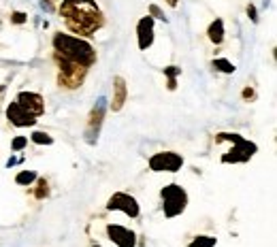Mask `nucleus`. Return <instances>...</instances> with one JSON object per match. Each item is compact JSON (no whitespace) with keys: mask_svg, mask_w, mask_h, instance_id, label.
Listing matches in <instances>:
<instances>
[{"mask_svg":"<svg viewBox=\"0 0 277 247\" xmlns=\"http://www.w3.org/2000/svg\"><path fill=\"white\" fill-rule=\"evenodd\" d=\"M60 15L73 35L92 36L105 26L103 11L98 9L96 0H62Z\"/></svg>","mask_w":277,"mask_h":247,"instance_id":"nucleus-1","label":"nucleus"},{"mask_svg":"<svg viewBox=\"0 0 277 247\" xmlns=\"http://www.w3.org/2000/svg\"><path fill=\"white\" fill-rule=\"evenodd\" d=\"M51 45H53V53H58L60 58L69 60V62L85 66V69L96 64V47L90 41H85L83 36L56 32L51 38Z\"/></svg>","mask_w":277,"mask_h":247,"instance_id":"nucleus-2","label":"nucleus"},{"mask_svg":"<svg viewBox=\"0 0 277 247\" xmlns=\"http://www.w3.org/2000/svg\"><path fill=\"white\" fill-rule=\"evenodd\" d=\"M222 141H228L233 145L231 151H226L222 156V162L224 164H243V162H249L254 158V153L258 151V145L254 141H247L243 139L237 132H220L215 137V143H222Z\"/></svg>","mask_w":277,"mask_h":247,"instance_id":"nucleus-3","label":"nucleus"},{"mask_svg":"<svg viewBox=\"0 0 277 247\" xmlns=\"http://www.w3.org/2000/svg\"><path fill=\"white\" fill-rule=\"evenodd\" d=\"M53 60H56V64H58V85L60 88H64V90L81 88V83L85 81V75H87L85 66L69 62V60L60 58L58 53H53Z\"/></svg>","mask_w":277,"mask_h":247,"instance_id":"nucleus-4","label":"nucleus"},{"mask_svg":"<svg viewBox=\"0 0 277 247\" xmlns=\"http://www.w3.org/2000/svg\"><path fill=\"white\" fill-rule=\"evenodd\" d=\"M160 198H162V211H164V217H168V219L181 215L188 207V192L181 188L179 183L164 185L162 192H160Z\"/></svg>","mask_w":277,"mask_h":247,"instance_id":"nucleus-5","label":"nucleus"},{"mask_svg":"<svg viewBox=\"0 0 277 247\" xmlns=\"http://www.w3.org/2000/svg\"><path fill=\"white\" fill-rule=\"evenodd\" d=\"M105 113H107V98L100 96L96 100V105L92 106L90 115H87V126H85V141L94 145L98 141V135H100V128H103V122H105Z\"/></svg>","mask_w":277,"mask_h":247,"instance_id":"nucleus-6","label":"nucleus"},{"mask_svg":"<svg viewBox=\"0 0 277 247\" xmlns=\"http://www.w3.org/2000/svg\"><path fill=\"white\" fill-rule=\"evenodd\" d=\"M150 171L154 173H177L184 166V156L175 151H160L150 158Z\"/></svg>","mask_w":277,"mask_h":247,"instance_id":"nucleus-7","label":"nucleus"},{"mask_svg":"<svg viewBox=\"0 0 277 247\" xmlns=\"http://www.w3.org/2000/svg\"><path fill=\"white\" fill-rule=\"evenodd\" d=\"M107 211H121L128 217H139L141 207L134 196L126 194V192H116V194L107 200Z\"/></svg>","mask_w":277,"mask_h":247,"instance_id":"nucleus-8","label":"nucleus"},{"mask_svg":"<svg viewBox=\"0 0 277 247\" xmlns=\"http://www.w3.org/2000/svg\"><path fill=\"white\" fill-rule=\"evenodd\" d=\"M6 119H9V124L15 126V128H32V126L37 124V117L30 115L26 109H22L15 100L6 105Z\"/></svg>","mask_w":277,"mask_h":247,"instance_id":"nucleus-9","label":"nucleus"},{"mask_svg":"<svg viewBox=\"0 0 277 247\" xmlns=\"http://www.w3.org/2000/svg\"><path fill=\"white\" fill-rule=\"evenodd\" d=\"M15 103L35 117H40L45 113V100L40 94H37V92H19Z\"/></svg>","mask_w":277,"mask_h":247,"instance_id":"nucleus-10","label":"nucleus"},{"mask_svg":"<svg viewBox=\"0 0 277 247\" xmlns=\"http://www.w3.org/2000/svg\"><path fill=\"white\" fill-rule=\"evenodd\" d=\"M107 235H109L111 243H116L118 247H137V235L130 228H124L119 224H109Z\"/></svg>","mask_w":277,"mask_h":247,"instance_id":"nucleus-11","label":"nucleus"},{"mask_svg":"<svg viewBox=\"0 0 277 247\" xmlns=\"http://www.w3.org/2000/svg\"><path fill=\"white\" fill-rule=\"evenodd\" d=\"M154 35H156V32H154V17L152 15L141 17L137 24V45L141 51L150 49L154 45Z\"/></svg>","mask_w":277,"mask_h":247,"instance_id":"nucleus-12","label":"nucleus"},{"mask_svg":"<svg viewBox=\"0 0 277 247\" xmlns=\"http://www.w3.org/2000/svg\"><path fill=\"white\" fill-rule=\"evenodd\" d=\"M126 98H128V88H126L124 77H116V79H113V100H111V105H109L111 111L113 113L121 111V106H124Z\"/></svg>","mask_w":277,"mask_h":247,"instance_id":"nucleus-13","label":"nucleus"},{"mask_svg":"<svg viewBox=\"0 0 277 247\" xmlns=\"http://www.w3.org/2000/svg\"><path fill=\"white\" fill-rule=\"evenodd\" d=\"M207 36H209V41H211V43L222 45V41H224V22H222L220 17H218V19H213V22L209 24Z\"/></svg>","mask_w":277,"mask_h":247,"instance_id":"nucleus-14","label":"nucleus"},{"mask_svg":"<svg viewBox=\"0 0 277 247\" xmlns=\"http://www.w3.org/2000/svg\"><path fill=\"white\" fill-rule=\"evenodd\" d=\"M213 69L215 71H220V72H224V75H233L235 71H237V66H235L231 60H226V58H218V60H213Z\"/></svg>","mask_w":277,"mask_h":247,"instance_id":"nucleus-15","label":"nucleus"},{"mask_svg":"<svg viewBox=\"0 0 277 247\" xmlns=\"http://www.w3.org/2000/svg\"><path fill=\"white\" fill-rule=\"evenodd\" d=\"M215 245H218V239L209 237V235H198L188 243V247H215Z\"/></svg>","mask_w":277,"mask_h":247,"instance_id":"nucleus-16","label":"nucleus"},{"mask_svg":"<svg viewBox=\"0 0 277 247\" xmlns=\"http://www.w3.org/2000/svg\"><path fill=\"white\" fill-rule=\"evenodd\" d=\"M37 173L35 171H19L17 175H15V183L17 185H26V188H28L30 183H35L37 181Z\"/></svg>","mask_w":277,"mask_h":247,"instance_id":"nucleus-17","label":"nucleus"},{"mask_svg":"<svg viewBox=\"0 0 277 247\" xmlns=\"http://www.w3.org/2000/svg\"><path fill=\"white\" fill-rule=\"evenodd\" d=\"M49 196V181L45 177H37V190H35V198L37 200H45Z\"/></svg>","mask_w":277,"mask_h":247,"instance_id":"nucleus-18","label":"nucleus"},{"mask_svg":"<svg viewBox=\"0 0 277 247\" xmlns=\"http://www.w3.org/2000/svg\"><path fill=\"white\" fill-rule=\"evenodd\" d=\"M164 75L168 77V85H166V88L173 92L175 88H177V77L181 75V69H179V66H166V69H164Z\"/></svg>","mask_w":277,"mask_h":247,"instance_id":"nucleus-19","label":"nucleus"},{"mask_svg":"<svg viewBox=\"0 0 277 247\" xmlns=\"http://www.w3.org/2000/svg\"><path fill=\"white\" fill-rule=\"evenodd\" d=\"M30 141L35 143V145H51L53 139L47 135V132H43V130H35V132L30 135Z\"/></svg>","mask_w":277,"mask_h":247,"instance_id":"nucleus-20","label":"nucleus"},{"mask_svg":"<svg viewBox=\"0 0 277 247\" xmlns=\"http://www.w3.org/2000/svg\"><path fill=\"white\" fill-rule=\"evenodd\" d=\"M26 145H28V137H15V139L11 141V149L17 153V151H22Z\"/></svg>","mask_w":277,"mask_h":247,"instance_id":"nucleus-21","label":"nucleus"},{"mask_svg":"<svg viewBox=\"0 0 277 247\" xmlns=\"http://www.w3.org/2000/svg\"><path fill=\"white\" fill-rule=\"evenodd\" d=\"M147 15H152L154 19H160V22H168L166 15H164V11H162L158 4H150V13H147Z\"/></svg>","mask_w":277,"mask_h":247,"instance_id":"nucleus-22","label":"nucleus"},{"mask_svg":"<svg viewBox=\"0 0 277 247\" xmlns=\"http://www.w3.org/2000/svg\"><path fill=\"white\" fill-rule=\"evenodd\" d=\"M26 19H28V15H26V13H22V11H13V13H11V24L22 26V24H26Z\"/></svg>","mask_w":277,"mask_h":247,"instance_id":"nucleus-23","label":"nucleus"},{"mask_svg":"<svg viewBox=\"0 0 277 247\" xmlns=\"http://www.w3.org/2000/svg\"><path fill=\"white\" fill-rule=\"evenodd\" d=\"M247 17L252 19L254 24H258V11H256V6H254V4H247Z\"/></svg>","mask_w":277,"mask_h":247,"instance_id":"nucleus-24","label":"nucleus"},{"mask_svg":"<svg viewBox=\"0 0 277 247\" xmlns=\"http://www.w3.org/2000/svg\"><path fill=\"white\" fill-rule=\"evenodd\" d=\"M241 98H243V100H254V98H256V92H254V88H245V90H243Z\"/></svg>","mask_w":277,"mask_h":247,"instance_id":"nucleus-25","label":"nucleus"},{"mask_svg":"<svg viewBox=\"0 0 277 247\" xmlns=\"http://www.w3.org/2000/svg\"><path fill=\"white\" fill-rule=\"evenodd\" d=\"M40 9L47 11V13H53V2L51 0H40Z\"/></svg>","mask_w":277,"mask_h":247,"instance_id":"nucleus-26","label":"nucleus"},{"mask_svg":"<svg viewBox=\"0 0 277 247\" xmlns=\"http://www.w3.org/2000/svg\"><path fill=\"white\" fill-rule=\"evenodd\" d=\"M164 2H166L168 6H173V9H175V6H177V4H179V0H164Z\"/></svg>","mask_w":277,"mask_h":247,"instance_id":"nucleus-27","label":"nucleus"},{"mask_svg":"<svg viewBox=\"0 0 277 247\" xmlns=\"http://www.w3.org/2000/svg\"><path fill=\"white\" fill-rule=\"evenodd\" d=\"M15 162H17V158H9V162H6V166H9V169H11V166L15 164Z\"/></svg>","mask_w":277,"mask_h":247,"instance_id":"nucleus-28","label":"nucleus"},{"mask_svg":"<svg viewBox=\"0 0 277 247\" xmlns=\"http://www.w3.org/2000/svg\"><path fill=\"white\" fill-rule=\"evenodd\" d=\"M92 247H100V245H92Z\"/></svg>","mask_w":277,"mask_h":247,"instance_id":"nucleus-29","label":"nucleus"}]
</instances>
